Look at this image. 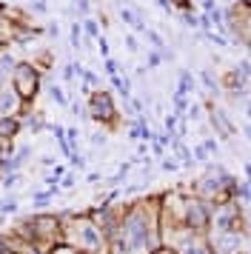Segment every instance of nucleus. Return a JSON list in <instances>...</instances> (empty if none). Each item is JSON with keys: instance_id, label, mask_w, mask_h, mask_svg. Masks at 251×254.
<instances>
[{"instance_id": "nucleus-16", "label": "nucleus", "mask_w": 251, "mask_h": 254, "mask_svg": "<svg viewBox=\"0 0 251 254\" xmlns=\"http://www.w3.org/2000/svg\"><path fill=\"white\" fill-rule=\"evenodd\" d=\"M203 83L208 92H220V83H214V74L211 71H203Z\"/></svg>"}, {"instance_id": "nucleus-21", "label": "nucleus", "mask_w": 251, "mask_h": 254, "mask_svg": "<svg viewBox=\"0 0 251 254\" xmlns=\"http://www.w3.org/2000/svg\"><path fill=\"white\" fill-rule=\"evenodd\" d=\"M106 71H109L112 77H114V74H120V66H117V60H114V58H106Z\"/></svg>"}, {"instance_id": "nucleus-9", "label": "nucleus", "mask_w": 251, "mask_h": 254, "mask_svg": "<svg viewBox=\"0 0 251 254\" xmlns=\"http://www.w3.org/2000/svg\"><path fill=\"white\" fill-rule=\"evenodd\" d=\"M112 86H114L120 94H123L126 100L131 97V83H128V77H123V74H114V77H112Z\"/></svg>"}, {"instance_id": "nucleus-20", "label": "nucleus", "mask_w": 251, "mask_h": 254, "mask_svg": "<svg viewBox=\"0 0 251 254\" xmlns=\"http://www.w3.org/2000/svg\"><path fill=\"white\" fill-rule=\"evenodd\" d=\"M97 49H100V55H103V60L106 58H112V55H109V40H106V37H97Z\"/></svg>"}, {"instance_id": "nucleus-12", "label": "nucleus", "mask_w": 251, "mask_h": 254, "mask_svg": "<svg viewBox=\"0 0 251 254\" xmlns=\"http://www.w3.org/2000/svg\"><path fill=\"white\" fill-rule=\"evenodd\" d=\"M52 194H55V186H52L49 191H40V194H34V208H43V206H49V200H52Z\"/></svg>"}, {"instance_id": "nucleus-10", "label": "nucleus", "mask_w": 251, "mask_h": 254, "mask_svg": "<svg viewBox=\"0 0 251 254\" xmlns=\"http://www.w3.org/2000/svg\"><path fill=\"white\" fill-rule=\"evenodd\" d=\"M46 89H49V97H52V100H55L57 106H66V92H63V89H60L57 83H49Z\"/></svg>"}, {"instance_id": "nucleus-28", "label": "nucleus", "mask_w": 251, "mask_h": 254, "mask_svg": "<svg viewBox=\"0 0 251 254\" xmlns=\"http://www.w3.org/2000/svg\"><path fill=\"white\" fill-rule=\"evenodd\" d=\"M246 115H249V117H251V103H249V109H246Z\"/></svg>"}, {"instance_id": "nucleus-13", "label": "nucleus", "mask_w": 251, "mask_h": 254, "mask_svg": "<svg viewBox=\"0 0 251 254\" xmlns=\"http://www.w3.org/2000/svg\"><path fill=\"white\" fill-rule=\"evenodd\" d=\"M83 35H89V37H100V29H97V23L94 20H83Z\"/></svg>"}, {"instance_id": "nucleus-23", "label": "nucleus", "mask_w": 251, "mask_h": 254, "mask_svg": "<svg viewBox=\"0 0 251 254\" xmlns=\"http://www.w3.org/2000/svg\"><path fill=\"white\" fill-rule=\"evenodd\" d=\"M126 49H128V52H137V49H140V43H137L134 35H126Z\"/></svg>"}, {"instance_id": "nucleus-27", "label": "nucleus", "mask_w": 251, "mask_h": 254, "mask_svg": "<svg viewBox=\"0 0 251 254\" xmlns=\"http://www.w3.org/2000/svg\"><path fill=\"white\" fill-rule=\"evenodd\" d=\"M246 134H249V137H251V126H246Z\"/></svg>"}, {"instance_id": "nucleus-17", "label": "nucleus", "mask_w": 251, "mask_h": 254, "mask_svg": "<svg viewBox=\"0 0 251 254\" xmlns=\"http://www.w3.org/2000/svg\"><path fill=\"white\" fill-rule=\"evenodd\" d=\"M171 6H174L177 12H188V9L194 6V0H171Z\"/></svg>"}, {"instance_id": "nucleus-11", "label": "nucleus", "mask_w": 251, "mask_h": 254, "mask_svg": "<svg viewBox=\"0 0 251 254\" xmlns=\"http://www.w3.org/2000/svg\"><path fill=\"white\" fill-rule=\"evenodd\" d=\"M194 89V77H191V71H180V86H177V92L180 94H188Z\"/></svg>"}, {"instance_id": "nucleus-26", "label": "nucleus", "mask_w": 251, "mask_h": 254, "mask_svg": "<svg viewBox=\"0 0 251 254\" xmlns=\"http://www.w3.org/2000/svg\"><path fill=\"white\" fill-rule=\"evenodd\" d=\"M194 157H197V160H205V146H197V149H194Z\"/></svg>"}, {"instance_id": "nucleus-15", "label": "nucleus", "mask_w": 251, "mask_h": 254, "mask_svg": "<svg viewBox=\"0 0 251 254\" xmlns=\"http://www.w3.org/2000/svg\"><path fill=\"white\" fill-rule=\"evenodd\" d=\"M186 106H188V100H186V94L174 92V112H177V115H183V112H186Z\"/></svg>"}, {"instance_id": "nucleus-18", "label": "nucleus", "mask_w": 251, "mask_h": 254, "mask_svg": "<svg viewBox=\"0 0 251 254\" xmlns=\"http://www.w3.org/2000/svg\"><path fill=\"white\" fill-rule=\"evenodd\" d=\"M166 131H169V137H174V131H177V115L166 117Z\"/></svg>"}, {"instance_id": "nucleus-4", "label": "nucleus", "mask_w": 251, "mask_h": 254, "mask_svg": "<svg viewBox=\"0 0 251 254\" xmlns=\"http://www.w3.org/2000/svg\"><path fill=\"white\" fill-rule=\"evenodd\" d=\"M223 17H226L228 32L251 52V0H237L234 6H228Z\"/></svg>"}, {"instance_id": "nucleus-14", "label": "nucleus", "mask_w": 251, "mask_h": 254, "mask_svg": "<svg viewBox=\"0 0 251 254\" xmlns=\"http://www.w3.org/2000/svg\"><path fill=\"white\" fill-rule=\"evenodd\" d=\"M68 40H71V46L74 49L80 46V40H83V26L80 23H71V37H68Z\"/></svg>"}, {"instance_id": "nucleus-22", "label": "nucleus", "mask_w": 251, "mask_h": 254, "mask_svg": "<svg viewBox=\"0 0 251 254\" xmlns=\"http://www.w3.org/2000/svg\"><path fill=\"white\" fill-rule=\"evenodd\" d=\"M32 12H37V14H46V12H49L46 0H34V3H32Z\"/></svg>"}, {"instance_id": "nucleus-29", "label": "nucleus", "mask_w": 251, "mask_h": 254, "mask_svg": "<svg viewBox=\"0 0 251 254\" xmlns=\"http://www.w3.org/2000/svg\"><path fill=\"white\" fill-rule=\"evenodd\" d=\"M71 3H77V0H71Z\"/></svg>"}, {"instance_id": "nucleus-1", "label": "nucleus", "mask_w": 251, "mask_h": 254, "mask_svg": "<svg viewBox=\"0 0 251 254\" xmlns=\"http://www.w3.org/2000/svg\"><path fill=\"white\" fill-rule=\"evenodd\" d=\"M40 80H43V74H40V69H37L34 60H17V66H14V71H11V89H14L17 97H20L23 109H29L32 100L37 97Z\"/></svg>"}, {"instance_id": "nucleus-25", "label": "nucleus", "mask_w": 251, "mask_h": 254, "mask_svg": "<svg viewBox=\"0 0 251 254\" xmlns=\"http://www.w3.org/2000/svg\"><path fill=\"white\" fill-rule=\"evenodd\" d=\"M74 77H77V74H74V63H71V66H66V69H63V80L71 83Z\"/></svg>"}, {"instance_id": "nucleus-6", "label": "nucleus", "mask_w": 251, "mask_h": 254, "mask_svg": "<svg viewBox=\"0 0 251 254\" xmlns=\"http://www.w3.org/2000/svg\"><path fill=\"white\" fill-rule=\"evenodd\" d=\"M23 128L20 117L17 115H3L0 117V143H9V140H14V134Z\"/></svg>"}, {"instance_id": "nucleus-2", "label": "nucleus", "mask_w": 251, "mask_h": 254, "mask_svg": "<svg viewBox=\"0 0 251 254\" xmlns=\"http://www.w3.org/2000/svg\"><path fill=\"white\" fill-rule=\"evenodd\" d=\"M71 231H74V237H68V243H71L74 249H80V252L100 254L103 249H106V234H103V229L97 226V220L83 217L71 226Z\"/></svg>"}, {"instance_id": "nucleus-3", "label": "nucleus", "mask_w": 251, "mask_h": 254, "mask_svg": "<svg viewBox=\"0 0 251 254\" xmlns=\"http://www.w3.org/2000/svg\"><path fill=\"white\" fill-rule=\"evenodd\" d=\"M86 115L94 120V123H103V126H117L120 123V112H117V106H114V97L112 92H106V89H94V92L86 97Z\"/></svg>"}, {"instance_id": "nucleus-5", "label": "nucleus", "mask_w": 251, "mask_h": 254, "mask_svg": "<svg viewBox=\"0 0 251 254\" xmlns=\"http://www.w3.org/2000/svg\"><path fill=\"white\" fill-rule=\"evenodd\" d=\"M220 86H223L228 94H243L246 92V77H243L237 69H228L226 74L220 77Z\"/></svg>"}, {"instance_id": "nucleus-24", "label": "nucleus", "mask_w": 251, "mask_h": 254, "mask_svg": "<svg viewBox=\"0 0 251 254\" xmlns=\"http://www.w3.org/2000/svg\"><path fill=\"white\" fill-rule=\"evenodd\" d=\"M77 9H80V12H83V14H80V17H86V14L91 12V0H77Z\"/></svg>"}, {"instance_id": "nucleus-19", "label": "nucleus", "mask_w": 251, "mask_h": 254, "mask_svg": "<svg viewBox=\"0 0 251 254\" xmlns=\"http://www.w3.org/2000/svg\"><path fill=\"white\" fill-rule=\"evenodd\" d=\"M160 63H163V55L160 52H148V69H157Z\"/></svg>"}, {"instance_id": "nucleus-7", "label": "nucleus", "mask_w": 251, "mask_h": 254, "mask_svg": "<svg viewBox=\"0 0 251 254\" xmlns=\"http://www.w3.org/2000/svg\"><path fill=\"white\" fill-rule=\"evenodd\" d=\"M208 115H211V123L217 126V131H220L223 137H231V131H234V128H231V123L226 120V115H223V109H217L214 103H208Z\"/></svg>"}, {"instance_id": "nucleus-8", "label": "nucleus", "mask_w": 251, "mask_h": 254, "mask_svg": "<svg viewBox=\"0 0 251 254\" xmlns=\"http://www.w3.org/2000/svg\"><path fill=\"white\" fill-rule=\"evenodd\" d=\"M120 20H123V23H128L131 29H137V32H143V29H146V26H143V20L137 17L134 9H123V12H120Z\"/></svg>"}]
</instances>
